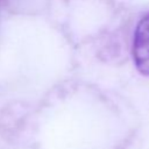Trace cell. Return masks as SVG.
Listing matches in <instances>:
<instances>
[{
    "instance_id": "1",
    "label": "cell",
    "mask_w": 149,
    "mask_h": 149,
    "mask_svg": "<svg viewBox=\"0 0 149 149\" xmlns=\"http://www.w3.org/2000/svg\"><path fill=\"white\" fill-rule=\"evenodd\" d=\"M133 58L135 66L143 76H149V12L139 21L133 40Z\"/></svg>"
}]
</instances>
